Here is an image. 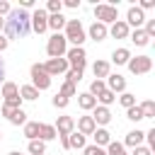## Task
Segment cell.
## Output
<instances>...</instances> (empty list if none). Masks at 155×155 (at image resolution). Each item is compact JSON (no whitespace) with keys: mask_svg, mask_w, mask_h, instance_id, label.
<instances>
[{"mask_svg":"<svg viewBox=\"0 0 155 155\" xmlns=\"http://www.w3.org/2000/svg\"><path fill=\"white\" fill-rule=\"evenodd\" d=\"M92 73H94V80H104V78L109 75V63H107V61H94Z\"/></svg>","mask_w":155,"mask_h":155,"instance_id":"obj_25","label":"cell"},{"mask_svg":"<svg viewBox=\"0 0 155 155\" xmlns=\"http://www.w3.org/2000/svg\"><path fill=\"white\" fill-rule=\"evenodd\" d=\"M0 140H2V131H0Z\"/></svg>","mask_w":155,"mask_h":155,"instance_id":"obj_52","label":"cell"},{"mask_svg":"<svg viewBox=\"0 0 155 155\" xmlns=\"http://www.w3.org/2000/svg\"><path fill=\"white\" fill-rule=\"evenodd\" d=\"M29 75H31V87H34V90L44 92V90H48V87H51V75L44 70V65H41V63H34V65L29 68Z\"/></svg>","mask_w":155,"mask_h":155,"instance_id":"obj_4","label":"cell"},{"mask_svg":"<svg viewBox=\"0 0 155 155\" xmlns=\"http://www.w3.org/2000/svg\"><path fill=\"white\" fill-rule=\"evenodd\" d=\"M19 7H22V10H29V7H34V0H19Z\"/></svg>","mask_w":155,"mask_h":155,"instance_id":"obj_47","label":"cell"},{"mask_svg":"<svg viewBox=\"0 0 155 155\" xmlns=\"http://www.w3.org/2000/svg\"><path fill=\"white\" fill-rule=\"evenodd\" d=\"M104 90H107L104 80H92V82H90V90H87V92H90V94H92V97L97 99V94H102Z\"/></svg>","mask_w":155,"mask_h":155,"instance_id":"obj_33","label":"cell"},{"mask_svg":"<svg viewBox=\"0 0 155 155\" xmlns=\"http://www.w3.org/2000/svg\"><path fill=\"white\" fill-rule=\"evenodd\" d=\"M143 140H145V131H128L126 133V138H124V145H128V148H138V145H143Z\"/></svg>","mask_w":155,"mask_h":155,"instance_id":"obj_19","label":"cell"},{"mask_svg":"<svg viewBox=\"0 0 155 155\" xmlns=\"http://www.w3.org/2000/svg\"><path fill=\"white\" fill-rule=\"evenodd\" d=\"M63 29H65V31H63L65 41H70L73 46H82V44H85L87 34H85V27H82V22H80V19H68Z\"/></svg>","mask_w":155,"mask_h":155,"instance_id":"obj_2","label":"cell"},{"mask_svg":"<svg viewBox=\"0 0 155 155\" xmlns=\"http://www.w3.org/2000/svg\"><path fill=\"white\" fill-rule=\"evenodd\" d=\"M128 36H131V41H133L136 46H148V44H150V36H148L143 29H133Z\"/></svg>","mask_w":155,"mask_h":155,"instance_id":"obj_26","label":"cell"},{"mask_svg":"<svg viewBox=\"0 0 155 155\" xmlns=\"http://www.w3.org/2000/svg\"><path fill=\"white\" fill-rule=\"evenodd\" d=\"M44 65V70L51 75V78H56V75H65L70 68H68V61H65V56L63 58H48L46 63H41Z\"/></svg>","mask_w":155,"mask_h":155,"instance_id":"obj_10","label":"cell"},{"mask_svg":"<svg viewBox=\"0 0 155 155\" xmlns=\"http://www.w3.org/2000/svg\"><path fill=\"white\" fill-rule=\"evenodd\" d=\"M138 107H140V111H143L145 119H153V116H155V102H153V99H145V102L138 104Z\"/></svg>","mask_w":155,"mask_h":155,"instance_id":"obj_35","label":"cell"},{"mask_svg":"<svg viewBox=\"0 0 155 155\" xmlns=\"http://www.w3.org/2000/svg\"><path fill=\"white\" fill-rule=\"evenodd\" d=\"M53 138H58L56 128H53L51 124H39V140L48 143V140H53Z\"/></svg>","mask_w":155,"mask_h":155,"instance_id":"obj_21","label":"cell"},{"mask_svg":"<svg viewBox=\"0 0 155 155\" xmlns=\"http://www.w3.org/2000/svg\"><path fill=\"white\" fill-rule=\"evenodd\" d=\"M2 82H5V61L0 58V87H2Z\"/></svg>","mask_w":155,"mask_h":155,"instance_id":"obj_48","label":"cell"},{"mask_svg":"<svg viewBox=\"0 0 155 155\" xmlns=\"http://www.w3.org/2000/svg\"><path fill=\"white\" fill-rule=\"evenodd\" d=\"M44 10H46L48 15H61V10H63V2H61V0H48Z\"/></svg>","mask_w":155,"mask_h":155,"instance_id":"obj_37","label":"cell"},{"mask_svg":"<svg viewBox=\"0 0 155 155\" xmlns=\"http://www.w3.org/2000/svg\"><path fill=\"white\" fill-rule=\"evenodd\" d=\"M10 12H12V5L7 0H0V17H7Z\"/></svg>","mask_w":155,"mask_h":155,"instance_id":"obj_43","label":"cell"},{"mask_svg":"<svg viewBox=\"0 0 155 155\" xmlns=\"http://www.w3.org/2000/svg\"><path fill=\"white\" fill-rule=\"evenodd\" d=\"M80 80H82V70H68V73H65V82H70V85H75V87H78Z\"/></svg>","mask_w":155,"mask_h":155,"instance_id":"obj_38","label":"cell"},{"mask_svg":"<svg viewBox=\"0 0 155 155\" xmlns=\"http://www.w3.org/2000/svg\"><path fill=\"white\" fill-rule=\"evenodd\" d=\"M51 104H53L56 109H65V107L70 104V99H65V97H61V94H56V97L51 99Z\"/></svg>","mask_w":155,"mask_h":155,"instance_id":"obj_41","label":"cell"},{"mask_svg":"<svg viewBox=\"0 0 155 155\" xmlns=\"http://www.w3.org/2000/svg\"><path fill=\"white\" fill-rule=\"evenodd\" d=\"M58 94H61V97H65V99H70V97H75V94H78V87H75V85H70V82H63V85H61V90H58Z\"/></svg>","mask_w":155,"mask_h":155,"instance_id":"obj_34","label":"cell"},{"mask_svg":"<svg viewBox=\"0 0 155 155\" xmlns=\"http://www.w3.org/2000/svg\"><path fill=\"white\" fill-rule=\"evenodd\" d=\"M61 138V145H63V150H70V145H68V136H58Z\"/></svg>","mask_w":155,"mask_h":155,"instance_id":"obj_49","label":"cell"},{"mask_svg":"<svg viewBox=\"0 0 155 155\" xmlns=\"http://www.w3.org/2000/svg\"><path fill=\"white\" fill-rule=\"evenodd\" d=\"M111 61H114L116 65H126V63L131 61V51H128V48H116V51L111 53Z\"/></svg>","mask_w":155,"mask_h":155,"instance_id":"obj_27","label":"cell"},{"mask_svg":"<svg viewBox=\"0 0 155 155\" xmlns=\"http://www.w3.org/2000/svg\"><path fill=\"white\" fill-rule=\"evenodd\" d=\"M53 128H56L58 136H70L75 131V119L73 116H58V121H56Z\"/></svg>","mask_w":155,"mask_h":155,"instance_id":"obj_15","label":"cell"},{"mask_svg":"<svg viewBox=\"0 0 155 155\" xmlns=\"http://www.w3.org/2000/svg\"><path fill=\"white\" fill-rule=\"evenodd\" d=\"M138 7H140V10L145 12V10H150V7H155V0H140V5H138Z\"/></svg>","mask_w":155,"mask_h":155,"instance_id":"obj_46","label":"cell"},{"mask_svg":"<svg viewBox=\"0 0 155 155\" xmlns=\"http://www.w3.org/2000/svg\"><path fill=\"white\" fill-rule=\"evenodd\" d=\"M63 7H70V10H78L80 7V0H61Z\"/></svg>","mask_w":155,"mask_h":155,"instance_id":"obj_44","label":"cell"},{"mask_svg":"<svg viewBox=\"0 0 155 155\" xmlns=\"http://www.w3.org/2000/svg\"><path fill=\"white\" fill-rule=\"evenodd\" d=\"M82 155H107V150L92 143V145H85V148H82Z\"/></svg>","mask_w":155,"mask_h":155,"instance_id":"obj_40","label":"cell"},{"mask_svg":"<svg viewBox=\"0 0 155 155\" xmlns=\"http://www.w3.org/2000/svg\"><path fill=\"white\" fill-rule=\"evenodd\" d=\"M68 145H70L73 150H82V148L87 145V136H82V133L73 131V133L68 136Z\"/></svg>","mask_w":155,"mask_h":155,"instance_id":"obj_23","label":"cell"},{"mask_svg":"<svg viewBox=\"0 0 155 155\" xmlns=\"http://www.w3.org/2000/svg\"><path fill=\"white\" fill-rule=\"evenodd\" d=\"M128 65V70L133 73V75H145V73H150L153 70V58L150 56H131V61L126 63Z\"/></svg>","mask_w":155,"mask_h":155,"instance_id":"obj_8","label":"cell"},{"mask_svg":"<svg viewBox=\"0 0 155 155\" xmlns=\"http://www.w3.org/2000/svg\"><path fill=\"white\" fill-rule=\"evenodd\" d=\"M7 155H22V153H19V150H12V153H7Z\"/></svg>","mask_w":155,"mask_h":155,"instance_id":"obj_51","label":"cell"},{"mask_svg":"<svg viewBox=\"0 0 155 155\" xmlns=\"http://www.w3.org/2000/svg\"><path fill=\"white\" fill-rule=\"evenodd\" d=\"M104 85H107V90H109V92H114V94H116V92H126V78H124V75H119V73H114V75L109 73Z\"/></svg>","mask_w":155,"mask_h":155,"instance_id":"obj_13","label":"cell"},{"mask_svg":"<svg viewBox=\"0 0 155 155\" xmlns=\"http://www.w3.org/2000/svg\"><path fill=\"white\" fill-rule=\"evenodd\" d=\"M90 39H94V41H104L107 36H109V29H107V24H102V22H92V27H90Z\"/></svg>","mask_w":155,"mask_h":155,"instance_id":"obj_17","label":"cell"},{"mask_svg":"<svg viewBox=\"0 0 155 155\" xmlns=\"http://www.w3.org/2000/svg\"><path fill=\"white\" fill-rule=\"evenodd\" d=\"M46 153V143L44 140H29V155H44Z\"/></svg>","mask_w":155,"mask_h":155,"instance_id":"obj_31","label":"cell"},{"mask_svg":"<svg viewBox=\"0 0 155 155\" xmlns=\"http://www.w3.org/2000/svg\"><path fill=\"white\" fill-rule=\"evenodd\" d=\"M119 102H121V107H126V109H131V107L136 104V94H131V92H121V97H119Z\"/></svg>","mask_w":155,"mask_h":155,"instance_id":"obj_39","label":"cell"},{"mask_svg":"<svg viewBox=\"0 0 155 155\" xmlns=\"http://www.w3.org/2000/svg\"><path fill=\"white\" fill-rule=\"evenodd\" d=\"M2 116H7V121L12 124V126H24L27 124V111L24 109H12V107H5L2 104Z\"/></svg>","mask_w":155,"mask_h":155,"instance_id":"obj_12","label":"cell"},{"mask_svg":"<svg viewBox=\"0 0 155 155\" xmlns=\"http://www.w3.org/2000/svg\"><path fill=\"white\" fill-rule=\"evenodd\" d=\"M94 128H97V124L92 121V116H90V114L78 119V133H82V136H92V133H94Z\"/></svg>","mask_w":155,"mask_h":155,"instance_id":"obj_18","label":"cell"},{"mask_svg":"<svg viewBox=\"0 0 155 155\" xmlns=\"http://www.w3.org/2000/svg\"><path fill=\"white\" fill-rule=\"evenodd\" d=\"M65 51H68V41H65L63 34H53V36L46 41V53H48V58H63Z\"/></svg>","mask_w":155,"mask_h":155,"instance_id":"obj_7","label":"cell"},{"mask_svg":"<svg viewBox=\"0 0 155 155\" xmlns=\"http://www.w3.org/2000/svg\"><path fill=\"white\" fill-rule=\"evenodd\" d=\"M92 138H94V145H99V148H104V145L111 143V133H109L107 128H94Z\"/></svg>","mask_w":155,"mask_h":155,"instance_id":"obj_22","label":"cell"},{"mask_svg":"<svg viewBox=\"0 0 155 155\" xmlns=\"http://www.w3.org/2000/svg\"><path fill=\"white\" fill-rule=\"evenodd\" d=\"M65 61H68V68L70 70H85L87 65V53L82 46H73L65 51Z\"/></svg>","mask_w":155,"mask_h":155,"instance_id":"obj_6","label":"cell"},{"mask_svg":"<svg viewBox=\"0 0 155 155\" xmlns=\"http://www.w3.org/2000/svg\"><path fill=\"white\" fill-rule=\"evenodd\" d=\"M131 155H153V153H150L145 145H138V148H133V153H131Z\"/></svg>","mask_w":155,"mask_h":155,"instance_id":"obj_45","label":"cell"},{"mask_svg":"<svg viewBox=\"0 0 155 155\" xmlns=\"http://www.w3.org/2000/svg\"><path fill=\"white\" fill-rule=\"evenodd\" d=\"M19 97L27 99V102H34V99L39 97V90H34L31 85H22V87H19Z\"/></svg>","mask_w":155,"mask_h":155,"instance_id":"obj_29","label":"cell"},{"mask_svg":"<svg viewBox=\"0 0 155 155\" xmlns=\"http://www.w3.org/2000/svg\"><path fill=\"white\" fill-rule=\"evenodd\" d=\"M126 24H128V29L133 27V29H143V24H145V12L140 10V7H128V12H126V19H124Z\"/></svg>","mask_w":155,"mask_h":155,"instance_id":"obj_11","label":"cell"},{"mask_svg":"<svg viewBox=\"0 0 155 155\" xmlns=\"http://www.w3.org/2000/svg\"><path fill=\"white\" fill-rule=\"evenodd\" d=\"M65 17L63 15H48V29H53V34H61V29L65 27Z\"/></svg>","mask_w":155,"mask_h":155,"instance_id":"obj_24","label":"cell"},{"mask_svg":"<svg viewBox=\"0 0 155 155\" xmlns=\"http://www.w3.org/2000/svg\"><path fill=\"white\" fill-rule=\"evenodd\" d=\"M2 97H5V107H12V109H22V97H19V85L12 82V80H5L2 87H0Z\"/></svg>","mask_w":155,"mask_h":155,"instance_id":"obj_3","label":"cell"},{"mask_svg":"<svg viewBox=\"0 0 155 155\" xmlns=\"http://www.w3.org/2000/svg\"><path fill=\"white\" fill-rule=\"evenodd\" d=\"M90 116H92V121H94L99 128H104V126L111 121V111H109V107H99V104L92 109V114H90Z\"/></svg>","mask_w":155,"mask_h":155,"instance_id":"obj_14","label":"cell"},{"mask_svg":"<svg viewBox=\"0 0 155 155\" xmlns=\"http://www.w3.org/2000/svg\"><path fill=\"white\" fill-rule=\"evenodd\" d=\"M29 22H31V31L44 34V31L48 29V12H46L44 7H39V10H34V12L29 15Z\"/></svg>","mask_w":155,"mask_h":155,"instance_id":"obj_9","label":"cell"},{"mask_svg":"<svg viewBox=\"0 0 155 155\" xmlns=\"http://www.w3.org/2000/svg\"><path fill=\"white\" fill-rule=\"evenodd\" d=\"M2 31H5V39H7V41H12V39H24V36L31 31L29 12H27V10H22V7L12 10V12L7 15V19H5Z\"/></svg>","mask_w":155,"mask_h":155,"instance_id":"obj_1","label":"cell"},{"mask_svg":"<svg viewBox=\"0 0 155 155\" xmlns=\"http://www.w3.org/2000/svg\"><path fill=\"white\" fill-rule=\"evenodd\" d=\"M2 27H5V19H2V17H0V31H2Z\"/></svg>","mask_w":155,"mask_h":155,"instance_id":"obj_50","label":"cell"},{"mask_svg":"<svg viewBox=\"0 0 155 155\" xmlns=\"http://www.w3.org/2000/svg\"><path fill=\"white\" fill-rule=\"evenodd\" d=\"M145 140H148V145H145V148H148V150L153 153V150H155V128L145 131Z\"/></svg>","mask_w":155,"mask_h":155,"instance_id":"obj_42","label":"cell"},{"mask_svg":"<svg viewBox=\"0 0 155 155\" xmlns=\"http://www.w3.org/2000/svg\"><path fill=\"white\" fill-rule=\"evenodd\" d=\"M78 104H80V109H85V111H92V109L97 107V99H94L90 92H80V94H78Z\"/></svg>","mask_w":155,"mask_h":155,"instance_id":"obj_20","label":"cell"},{"mask_svg":"<svg viewBox=\"0 0 155 155\" xmlns=\"http://www.w3.org/2000/svg\"><path fill=\"white\" fill-rule=\"evenodd\" d=\"M24 138L27 140H36L39 138V121H27L24 124Z\"/></svg>","mask_w":155,"mask_h":155,"instance_id":"obj_28","label":"cell"},{"mask_svg":"<svg viewBox=\"0 0 155 155\" xmlns=\"http://www.w3.org/2000/svg\"><path fill=\"white\" fill-rule=\"evenodd\" d=\"M114 102H116V94L109 92V90H104L102 94H97V104H99V107H109V104H114Z\"/></svg>","mask_w":155,"mask_h":155,"instance_id":"obj_30","label":"cell"},{"mask_svg":"<svg viewBox=\"0 0 155 155\" xmlns=\"http://www.w3.org/2000/svg\"><path fill=\"white\" fill-rule=\"evenodd\" d=\"M126 119H131V121H143L145 116H143L140 107H138V104H133L131 109H126Z\"/></svg>","mask_w":155,"mask_h":155,"instance_id":"obj_36","label":"cell"},{"mask_svg":"<svg viewBox=\"0 0 155 155\" xmlns=\"http://www.w3.org/2000/svg\"><path fill=\"white\" fill-rule=\"evenodd\" d=\"M109 29V34L114 36V39H128V34H131V29H128V24L124 22V19H116L111 27H107Z\"/></svg>","mask_w":155,"mask_h":155,"instance_id":"obj_16","label":"cell"},{"mask_svg":"<svg viewBox=\"0 0 155 155\" xmlns=\"http://www.w3.org/2000/svg\"><path fill=\"white\" fill-rule=\"evenodd\" d=\"M94 22H102V24H114L119 19V7L116 5H109V2H99L94 5Z\"/></svg>","mask_w":155,"mask_h":155,"instance_id":"obj_5","label":"cell"},{"mask_svg":"<svg viewBox=\"0 0 155 155\" xmlns=\"http://www.w3.org/2000/svg\"><path fill=\"white\" fill-rule=\"evenodd\" d=\"M107 155H128V153H126V145H124V143L111 140V143L107 145Z\"/></svg>","mask_w":155,"mask_h":155,"instance_id":"obj_32","label":"cell"}]
</instances>
